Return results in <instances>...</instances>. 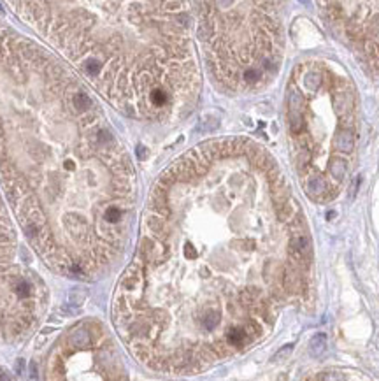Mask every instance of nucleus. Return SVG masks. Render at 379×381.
Returning <instances> with one entry per match:
<instances>
[{
  "label": "nucleus",
  "mask_w": 379,
  "mask_h": 381,
  "mask_svg": "<svg viewBox=\"0 0 379 381\" xmlns=\"http://www.w3.org/2000/svg\"><path fill=\"white\" fill-rule=\"evenodd\" d=\"M313 246L279 165L246 137L211 139L158 176L113 302L130 352L199 373L260 341L307 292Z\"/></svg>",
  "instance_id": "obj_1"
},
{
  "label": "nucleus",
  "mask_w": 379,
  "mask_h": 381,
  "mask_svg": "<svg viewBox=\"0 0 379 381\" xmlns=\"http://www.w3.org/2000/svg\"><path fill=\"white\" fill-rule=\"evenodd\" d=\"M0 181L53 271L93 278L120 256L135 207L125 146L79 76L0 30Z\"/></svg>",
  "instance_id": "obj_2"
},
{
  "label": "nucleus",
  "mask_w": 379,
  "mask_h": 381,
  "mask_svg": "<svg viewBox=\"0 0 379 381\" xmlns=\"http://www.w3.org/2000/svg\"><path fill=\"white\" fill-rule=\"evenodd\" d=\"M99 95L135 120L192 113L200 69L188 2H13Z\"/></svg>",
  "instance_id": "obj_3"
},
{
  "label": "nucleus",
  "mask_w": 379,
  "mask_h": 381,
  "mask_svg": "<svg viewBox=\"0 0 379 381\" xmlns=\"http://www.w3.org/2000/svg\"><path fill=\"white\" fill-rule=\"evenodd\" d=\"M288 143L300 186L318 204L332 202L350 181L356 150V95L325 60L295 65L284 99Z\"/></svg>",
  "instance_id": "obj_4"
},
{
  "label": "nucleus",
  "mask_w": 379,
  "mask_h": 381,
  "mask_svg": "<svg viewBox=\"0 0 379 381\" xmlns=\"http://www.w3.org/2000/svg\"><path fill=\"white\" fill-rule=\"evenodd\" d=\"M197 34L211 76L230 93L272 83L283 60V18L278 2H200Z\"/></svg>",
  "instance_id": "obj_5"
},
{
  "label": "nucleus",
  "mask_w": 379,
  "mask_h": 381,
  "mask_svg": "<svg viewBox=\"0 0 379 381\" xmlns=\"http://www.w3.org/2000/svg\"><path fill=\"white\" fill-rule=\"evenodd\" d=\"M48 381H125L118 353L97 322L72 327L48 362Z\"/></svg>",
  "instance_id": "obj_6"
}]
</instances>
